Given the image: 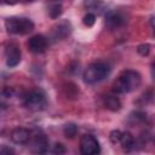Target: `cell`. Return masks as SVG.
Masks as SVG:
<instances>
[{"instance_id":"cell-1","label":"cell","mask_w":155,"mask_h":155,"mask_svg":"<svg viewBox=\"0 0 155 155\" xmlns=\"http://www.w3.org/2000/svg\"><path fill=\"white\" fill-rule=\"evenodd\" d=\"M142 84V76L136 70H124L113 85V91L116 93H130L137 90Z\"/></svg>"},{"instance_id":"cell-2","label":"cell","mask_w":155,"mask_h":155,"mask_svg":"<svg viewBox=\"0 0 155 155\" xmlns=\"http://www.w3.org/2000/svg\"><path fill=\"white\" fill-rule=\"evenodd\" d=\"M110 70H111V68L107 62H103V61L93 62L85 69L84 81L90 85L101 82L102 80H104L105 78L109 76Z\"/></svg>"},{"instance_id":"cell-3","label":"cell","mask_w":155,"mask_h":155,"mask_svg":"<svg viewBox=\"0 0 155 155\" xmlns=\"http://www.w3.org/2000/svg\"><path fill=\"white\" fill-rule=\"evenodd\" d=\"M5 25H6L7 31L15 35H24L34 30V23L29 18L10 17L6 19Z\"/></svg>"},{"instance_id":"cell-4","label":"cell","mask_w":155,"mask_h":155,"mask_svg":"<svg viewBox=\"0 0 155 155\" xmlns=\"http://www.w3.org/2000/svg\"><path fill=\"white\" fill-rule=\"evenodd\" d=\"M23 104L31 111H40L46 105V96L41 90H31L23 97Z\"/></svg>"},{"instance_id":"cell-5","label":"cell","mask_w":155,"mask_h":155,"mask_svg":"<svg viewBox=\"0 0 155 155\" xmlns=\"http://www.w3.org/2000/svg\"><path fill=\"white\" fill-rule=\"evenodd\" d=\"M28 143H29L30 150L36 154H44L48 149V139L46 134L40 130L31 131V136Z\"/></svg>"},{"instance_id":"cell-6","label":"cell","mask_w":155,"mask_h":155,"mask_svg":"<svg viewBox=\"0 0 155 155\" xmlns=\"http://www.w3.org/2000/svg\"><path fill=\"white\" fill-rule=\"evenodd\" d=\"M80 151L84 155H96L101 151L97 138L92 134H84L80 138Z\"/></svg>"},{"instance_id":"cell-7","label":"cell","mask_w":155,"mask_h":155,"mask_svg":"<svg viewBox=\"0 0 155 155\" xmlns=\"http://www.w3.org/2000/svg\"><path fill=\"white\" fill-rule=\"evenodd\" d=\"M6 64L10 68L16 67L21 62V50L16 44H8L5 48Z\"/></svg>"},{"instance_id":"cell-8","label":"cell","mask_w":155,"mask_h":155,"mask_svg":"<svg viewBox=\"0 0 155 155\" xmlns=\"http://www.w3.org/2000/svg\"><path fill=\"white\" fill-rule=\"evenodd\" d=\"M47 39L44 35H34L28 41V48L33 53H42L47 48Z\"/></svg>"},{"instance_id":"cell-9","label":"cell","mask_w":155,"mask_h":155,"mask_svg":"<svg viewBox=\"0 0 155 155\" xmlns=\"http://www.w3.org/2000/svg\"><path fill=\"white\" fill-rule=\"evenodd\" d=\"M105 27L110 30H114V29H117L120 28L124 23H125V18L124 16L120 13V12H116V11H109L107 15H105Z\"/></svg>"},{"instance_id":"cell-10","label":"cell","mask_w":155,"mask_h":155,"mask_svg":"<svg viewBox=\"0 0 155 155\" xmlns=\"http://www.w3.org/2000/svg\"><path fill=\"white\" fill-rule=\"evenodd\" d=\"M31 136V131L25 127H16L11 132V139L17 144H28Z\"/></svg>"},{"instance_id":"cell-11","label":"cell","mask_w":155,"mask_h":155,"mask_svg":"<svg viewBox=\"0 0 155 155\" xmlns=\"http://www.w3.org/2000/svg\"><path fill=\"white\" fill-rule=\"evenodd\" d=\"M120 144H121V147H122V149L125 151H131L136 147V139L132 136V133L122 132V136H121V139H120Z\"/></svg>"},{"instance_id":"cell-12","label":"cell","mask_w":155,"mask_h":155,"mask_svg":"<svg viewBox=\"0 0 155 155\" xmlns=\"http://www.w3.org/2000/svg\"><path fill=\"white\" fill-rule=\"evenodd\" d=\"M104 107H105L108 110L117 111V110L121 109V102H120V99H119L116 96L109 94V96L104 97Z\"/></svg>"},{"instance_id":"cell-13","label":"cell","mask_w":155,"mask_h":155,"mask_svg":"<svg viewBox=\"0 0 155 155\" xmlns=\"http://www.w3.org/2000/svg\"><path fill=\"white\" fill-rule=\"evenodd\" d=\"M69 33H70V24L68 22H62L58 25H56V28L53 29V35L57 39H63L68 36Z\"/></svg>"},{"instance_id":"cell-14","label":"cell","mask_w":155,"mask_h":155,"mask_svg":"<svg viewBox=\"0 0 155 155\" xmlns=\"http://www.w3.org/2000/svg\"><path fill=\"white\" fill-rule=\"evenodd\" d=\"M78 131H79V128H78V126L75 125V124H73V122H69V124H67L65 126H64V128H63V133H64V136L67 137V138H74L76 134H78Z\"/></svg>"},{"instance_id":"cell-15","label":"cell","mask_w":155,"mask_h":155,"mask_svg":"<svg viewBox=\"0 0 155 155\" xmlns=\"http://www.w3.org/2000/svg\"><path fill=\"white\" fill-rule=\"evenodd\" d=\"M145 119H147V115L144 113H142V111H136V113H133V114L130 115V121L133 125L134 124H138V122H142Z\"/></svg>"},{"instance_id":"cell-16","label":"cell","mask_w":155,"mask_h":155,"mask_svg":"<svg viewBox=\"0 0 155 155\" xmlns=\"http://www.w3.org/2000/svg\"><path fill=\"white\" fill-rule=\"evenodd\" d=\"M121 136H122V132H121V131H119V130H114V131H111L110 134H109L110 142H111L113 144H117V143H120Z\"/></svg>"},{"instance_id":"cell-17","label":"cell","mask_w":155,"mask_h":155,"mask_svg":"<svg viewBox=\"0 0 155 155\" xmlns=\"http://www.w3.org/2000/svg\"><path fill=\"white\" fill-rule=\"evenodd\" d=\"M103 5L102 0H85V6L91 10H97Z\"/></svg>"},{"instance_id":"cell-18","label":"cell","mask_w":155,"mask_h":155,"mask_svg":"<svg viewBox=\"0 0 155 155\" xmlns=\"http://www.w3.org/2000/svg\"><path fill=\"white\" fill-rule=\"evenodd\" d=\"M48 12H50V16H51L52 18H57V17L62 13V6H61V5H58V4L52 5V6L50 7Z\"/></svg>"},{"instance_id":"cell-19","label":"cell","mask_w":155,"mask_h":155,"mask_svg":"<svg viewBox=\"0 0 155 155\" xmlns=\"http://www.w3.org/2000/svg\"><path fill=\"white\" fill-rule=\"evenodd\" d=\"M82 22H84L85 25H87V27H92V25L94 24V22H96V16H94V13L88 12L87 15H85Z\"/></svg>"},{"instance_id":"cell-20","label":"cell","mask_w":155,"mask_h":155,"mask_svg":"<svg viewBox=\"0 0 155 155\" xmlns=\"http://www.w3.org/2000/svg\"><path fill=\"white\" fill-rule=\"evenodd\" d=\"M138 53L140 56H148L149 54V51H150V46L148 44H143V45H139L138 48H137Z\"/></svg>"},{"instance_id":"cell-21","label":"cell","mask_w":155,"mask_h":155,"mask_svg":"<svg viewBox=\"0 0 155 155\" xmlns=\"http://www.w3.org/2000/svg\"><path fill=\"white\" fill-rule=\"evenodd\" d=\"M53 153H54V154H64V153H65V149H64L63 144L57 143V144L54 145V148H53Z\"/></svg>"},{"instance_id":"cell-22","label":"cell","mask_w":155,"mask_h":155,"mask_svg":"<svg viewBox=\"0 0 155 155\" xmlns=\"http://www.w3.org/2000/svg\"><path fill=\"white\" fill-rule=\"evenodd\" d=\"M0 153H1L2 155H13V154H15L13 149H11V148H8V147H5V145L1 148Z\"/></svg>"},{"instance_id":"cell-23","label":"cell","mask_w":155,"mask_h":155,"mask_svg":"<svg viewBox=\"0 0 155 155\" xmlns=\"http://www.w3.org/2000/svg\"><path fill=\"white\" fill-rule=\"evenodd\" d=\"M12 93H13V90L10 88V87H5V88L2 90V96H4V97H11Z\"/></svg>"},{"instance_id":"cell-24","label":"cell","mask_w":155,"mask_h":155,"mask_svg":"<svg viewBox=\"0 0 155 155\" xmlns=\"http://www.w3.org/2000/svg\"><path fill=\"white\" fill-rule=\"evenodd\" d=\"M150 25H151V29H153V33L155 35V16H153L150 18Z\"/></svg>"},{"instance_id":"cell-25","label":"cell","mask_w":155,"mask_h":155,"mask_svg":"<svg viewBox=\"0 0 155 155\" xmlns=\"http://www.w3.org/2000/svg\"><path fill=\"white\" fill-rule=\"evenodd\" d=\"M151 76H153V79H155V61L151 64Z\"/></svg>"},{"instance_id":"cell-26","label":"cell","mask_w":155,"mask_h":155,"mask_svg":"<svg viewBox=\"0 0 155 155\" xmlns=\"http://www.w3.org/2000/svg\"><path fill=\"white\" fill-rule=\"evenodd\" d=\"M17 1H18V0H5V2H7V4H11V5H12V4H16Z\"/></svg>"}]
</instances>
